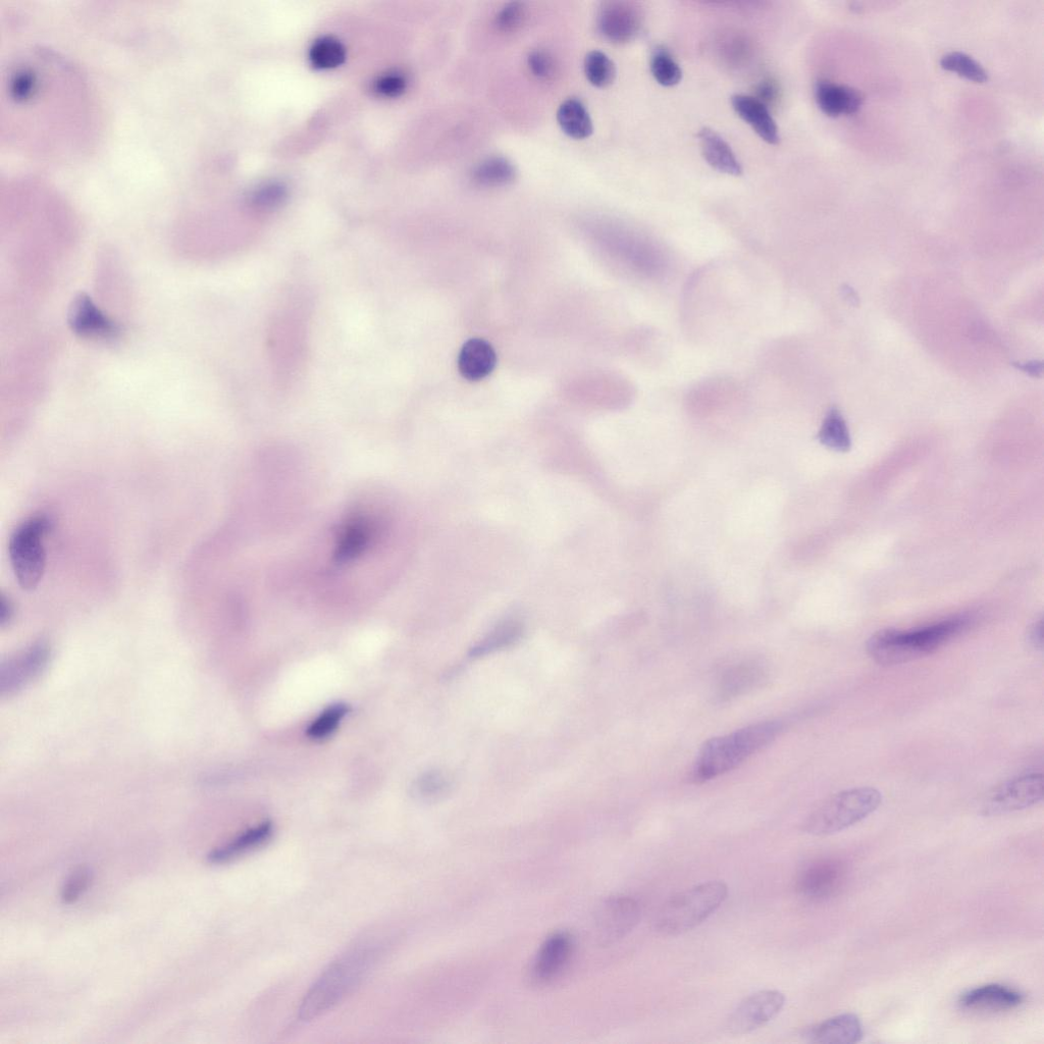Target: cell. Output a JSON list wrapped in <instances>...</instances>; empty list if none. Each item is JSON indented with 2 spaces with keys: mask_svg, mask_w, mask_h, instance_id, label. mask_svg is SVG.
<instances>
[{
  "mask_svg": "<svg viewBox=\"0 0 1044 1044\" xmlns=\"http://www.w3.org/2000/svg\"><path fill=\"white\" fill-rule=\"evenodd\" d=\"M385 948L381 936H370L334 961L305 995L300 1021L317 1019L341 1003L375 968Z\"/></svg>",
  "mask_w": 1044,
  "mask_h": 1044,
  "instance_id": "obj_1",
  "label": "cell"
},
{
  "mask_svg": "<svg viewBox=\"0 0 1044 1044\" xmlns=\"http://www.w3.org/2000/svg\"><path fill=\"white\" fill-rule=\"evenodd\" d=\"M782 729L781 722L766 721L707 741L693 764L690 780L703 783L736 769L771 744Z\"/></svg>",
  "mask_w": 1044,
  "mask_h": 1044,
  "instance_id": "obj_2",
  "label": "cell"
},
{
  "mask_svg": "<svg viewBox=\"0 0 1044 1044\" xmlns=\"http://www.w3.org/2000/svg\"><path fill=\"white\" fill-rule=\"evenodd\" d=\"M973 622L969 614L955 616L912 631L885 630L867 643L869 656L879 665L904 664L946 645Z\"/></svg>",
  "mask_w": 1044,
  "mask_h": 1044,
  "instance_id": "obj_3",
  "label": "cell"
},
{
  "mask_svg": "<svg viewBox=\"0 0 1044 1044\" xmlns=\"http://www.w3.org/2000/svg\"><path fill=\"white\" fill-rule=\"evenodd\" d=\"M727 897L728 887L723 881L695 885L665 902L655 917V930L664 936L687 933L719 910Z\"/></svg>",
  "mask_w": 1044,
  "mask_h": 1044,
  "instance_id": "obj_4",
  "label": "cell"
},
{
  "mask_svg": "<svg viewBox=\"0 0 1044 1044\" xmlns=\"http://www.w3.org/2000/svg\"><path fill=\"white\" fill-rule=\"evenodd\" d=\"M882 803L881 793L869 787L833 795L804 820L802 829L815 837L844 831L873 814Z\"/></svg>",
  "mask_w": 1044,
  "mask_h": 1044,
  "instance_id": "obj_5",
  "label": "cell"
},
{
  "mask_svg": "<svg viewBox=\"0 0 1044 1044\" xmlns=\"http://www.w3.org/2000/svg\"><path fill=\"white\" fill-rule=\"evenodd\" d=\"M51 529V521L44 515L24 522L10 540V558L19 585L26 591L36 589L46 567L43 538Z\"/></svg>",
  "mask_w": 1044,
  "mask_h": 1044,
  "instance_id": "obj_6",
  "label": "cell"
},
{
  "mask_svg": "<svg viewBox=\"0 0 1044 1044\" xmlns=\"http://www.w3.org/2000/svg\"><path fill=\"white\" fill-rule=\"evenodd\" d=\"M847 864L834 857L812 860L796 878V891L808 902L820 903L837 896L848 878Z\"/></svg>",
  "mask_w": 1044,
  "mask_h": 1044,
  "instance_id": "obj_7",
  "label": "cell"
},
{
  "mask_svg": "<svg viewBox=\"0 0 1044 1044\" xmlns=\"http://www.w3.org/2000/svg\"><path fill=\"white\" fill-rule=\"evenodd\" d=\"M1044 779L1040 773L1015 777L990 792L981 806L984 816H1000L1030 808L1042 801Z\"/></svg>",
  "mask_w": 1044,
  "mask_h": 1044,
  "instance_id": "obj_8",
  "label": "cell"
},
{
  "mask_svg": "<svg viewBox=\"0 0 1044 1044\" xmlns=\"http://www.w3.org/2000/svg\"><path fill=\"white\" fill-rule=\"evenodd\" d=\"M640 903L629 896L606 899L595 914V934L602 947H610L628 936L641 921Z\"/></svg>",
  "mask_w": 1044,
  "mask_h": 1044,
  "instance_id": "obj_9",
  "label": "cell"
},
{
  "mask_svg": "<svg viewBox=\"0 0 1044 1044\" xmlns=\"http://www.w3.org/2000/svg\"><path fill=\"white\" fill-rule=\"evenodd\" d=\"M786 1001L779 990H760L742 1001L728 1016L725 1029L733 1035L749 1034L775 1019Z\"/></svg>",
  "mask_w": 1044,
  "mask_h": 1044,
  "instance_id": "obj_10",
  "label": "cell"
},
{
  "mask_svg": "<svg viewBox=\"0 0 1044 1044\" xmlns=\"http://www.w3.org/2000/svg\"><path fill=\"white\" fill-rule=\"evenodd\" d=\"M643 13L634 3L610 2L603 5L598 15V28L613 43L634 40L643 26Z\"/></svg>",
  "mask_w": 1044,
  "mask_h": 1044,
  "instance_id": "obj_11",
  "label": "cell"
},
{
  "mask_svg": "<svg viewBox=\"0 0 1044 1044\" xmlns=\"http://www.w3.org/2000/svg\"><path fill=\"white\" fill-rule=\"evenodd\" d=\"M573 949V938L568 932L560 931L550 935L533 962V983L547 985L556 980L571 960Z\"/></svg>",
  "mask_w": 1044,
  "mask_h": 1044,
  "instance_id": "obj_12",
  "label": "cell"
},
{
  "mask_svg": "<svg viewBox=\"0 0 1044 1044\" xmlns=\"http://www.w3.org/2000/svg\"><path fill=\"white\" fill-rule=\"evenodd\" d=\"M376 522L363 513H354L341 526L334 551L338 562H350L367 552L377 535Z\"/></svg>",
  "mask_w": 1044,
  "mask_h": 1044,
  "instance_id": "obj_13",
  "label": "cell"
},
{
  "mask_svg": "<svg viewBox=\"0 0 1044 1044\" xmlns=\"http://www.w3.org/2000/svg\"><path fill=\"white\" fill-rule=\"evenodd\" d=\"M69 324L79 336L91 339H115L118 326L86 295L78 296L69 311Z\"/></svg>",
  "mask_w": 1044,
  "mask_h": 1044,
  "instance_id": "obj_14",
  "label": "cell"
},
{
  "mask_svg": "<svg viewBox=\"0 0 1044 1044\" xmlns=\"http://www.w3.org/2000/svg\"><path fill=\"white\" fill-rule=\"evenodd\" d=\"M863 1034L860 1018L846 1013L807 1028L802 1036L813 1043L854 1044L862 1040Z\"/></svg>",
  "mask_w": 1044,
  "mask_h": 1044,
  "instance_id": "obj_15",
  "label": "cell"
},
{
  "mask_svg": "<svg viewBox=\"0 0 1044 1044\" xmlns=\"http://www.w3.org/2000/svg\"><path fill=\"white\" fill-rule=\"evenodd\" d=\"M1024 996L1018 990L1001 985L987 984L967 991L960 1005L969 1011H1006L1018 1008Z\"/></svg>",
  "mask_w": 1044,
  "mask_h": 1044,
  "instance_id": "obj_16",
  "label": "cell"
},
{
  "mask_svg": "<svg viewBox=\"0 0 1044 1044\" xmlns=\"http://www.w3.org/2000/svg\"><path fill=\"white\" fill-rule=\"evenodd\" d=\"M497 355L492 345L479 338L467 341L458 357L461 376L472 382L487 378L495 369Z\"/></svg>",
  "mask_w": 1044,
  "mask_h": 1044,
  "instance_id": "obj_17",
  "label": "cell"
},
{
  "mask_svg": "<svg viewBox=\"0 0 1044 1044\" xmlns=\"http://www.w3.org/2000/svg\"><path fill=\"white\" fill-rule=\"evenodd\" d=\"M819 109L828 117L853 115L862 106V96L855 89L829 81H819L815 88Z\"/></svg>",
  "mask_w": 1044,
  "mask_h": 1044,
  "instance_id": "obj_18",
  "label": "cell"
},
{
  "mask_svg": "<svg viewBox=\"0 0 1044 1044\" xmlns=\"http://www.w3.org/2000/svg\"><path fill=\"white\" fill-rule=\"evenodd\" d=\"M737 115L768 144L775 145L780 140L779 130L768 108L754 96L738 94L732 98Z\"/></svg>",
  "mask_w": 1044,
  "mask_h": 1044,
  "instance_id": "obj_19",
  "label": "cell"
},
{
  "mask_svg": "<svg viewBox=\"0 0 1044 1044\" xmlns=\"http://www.w3.org/2000/svg\"><path fill=\"white\" fill-rule=\"evenodd\" d=\"M703 158L719 173L740 177L743 168L729 144L715 131L703 128L698 134Z\"/></svg>",
  "mask_w": 1044,
  "mask_h": 1044,
  "instance_id": "obj_20",
  "label": "cell"
},
{
  "mask_svg": "<svg viewBox=\"0 0 1044 1044\" xmlns=\"http://www.w3.org/2000/svg\"><path fill=\"white\" fill-rule=\"evenodd\" d=\"M273 835V825L265 822L248 829L229 844L215 850L208 856L213 864H225L249 854L267 844Z\"/></svg>",
  "mask_w": 1044,
  "mask_h": 1044,
  "instance_id": "obj_21",
  "label": "cell"
},
{
  "mask_svg": "<svg viewBox=\"0 0 1044 1044\" xmlns=\"http://www.w3.org/2000/svg\"><path fill=\"white\" fill-rule=\"evenodd\" d=\"M557 121L562 131L573 139L589 138L594 131L593 121L585 104L577 98H569L560 104Z\"/></svg>",
  "mask_w": 1044,
  "mask_h": 1044,
  "instance_id": "obj_22",
  "label": "cell"
},
{
  "mask_svg": "<svg viewBox=\"0 0 1044 1044\" xmlns=\"http://www.w3.org/2000/svg\"><path fill=\"white\" fill-rule=\"evenodd\" d=\"M820 442L835 451L847 452L852 447L848 425L837 408L827 413L818 436Z\"/></svg>",
  "mask_w": 1044,
  "mask_h": 1044,
  "instance_id": "obj_23",
  "label": "cell"
},
{
  "mask_svg": "<svg viewBox=\"0 0 1044 1044\" xmlns=\"http://www.w3.org/2000/svg\"><path fill=\"white\" fill-rule=\"evenodd\" d=\"M515 167L501 156L483 161L474 171L473 177L476 183L484 187H503L510 185L516 179Z\"/></svg>",
  "mask_w": 1044,
  "mask_h": 1044,
  "instance_id": "obj_24",
  "label": "cell"
},
{
  "mask_svg": "<svg viewBox=\"0 0 1044 1044\" xmlns=\"http://www.w3.org/2000/svg\"><path fill=\"white\" fill-rule=\"evenodd\" d=\"M522 635L517 621H506L471 650L472 657H481L515 644Z\"/></svg>",
  "mask_w": 1044,
  "mask_h": 1044,
  "instance_id": "obj_25",
  "label": "cell"
},
{
  "mask_svg": "<svg viewBox=\"0 0 1044 1044\" xmlns=\"http://www.w3.org/2000/svg\"><path fill=\"white\" fill-rule=\"evenodd\" d=\"M346 58L342 43L332 37L317 40L310 48L309 60L313 67L321 70L334 69L341 66Z\"/></svg>",
  "mask_w": 1044,
  "mask_h": 1044,
  "instance_id": "obj_26",
  "label": "cell"
},
{
  "mask_svg": "<svg viewBox=\"0 0 1044 1044\" xmlns=\"http://www.w3.org/2000/svg\"><path fill=\"white\" fill-rule=\"evenodd\" d=\"M650 69L656 82L664 87H673L680 84L683 79V71L676 63L670 52L662 46L657 47L652 54Z\"/></svg>",
  "mask_w": 1044,
  "mask_h": 1044,
  "instance_id": "obj_27",
  "label": "cell"
},
{
  "mask_svg": "<svg viewBox=\"0 0 1044 1044\" xmlns=\"http://www.w3.org/2000/svg\"><path fill=\"white\" fill-rule=\"evenodd\" d=\"M584 69L588 81L599 88L611 85L616 77L614 63L600 50L589 52L585 59Z\"/></svg>",
  "mask_w": 1044,
  "mask_h": 1044,
  "instance_id": "obj_28",
  "label": "cell"
},
{
  "mask_svg": "<svg viewBox=\"0 0 1044 1044\" xmlns=\"http://www.w3.org/2000/svg\"><path fill=\"white\" fill-rule=\"evenodd\" d=\"M943 69L954 72L969 81L985 83L988 80L987 72L970 56L963 52L953 51L946 55L942 61Z\"/></svg>",
  "mask_w": 1044,
  "mask_h": 1044,
  "instance_id": "obj_29",
  "label": "cell"
},
{
  "mask_svg": "<svg viewBox=\"0 0 1044 1044\" xmlns=\"http://www.w3.org/2000/svg\"><path fill=\"white\" fill-rule=\"evenodd\" d=\"M348 711L349 708L345 704H336L329 707L311 723L307 730L308 737L315 740L329 737L335 732Z\"/></svg>",
  "mask_w": 1044,
  "mask_h": 1044,
  "instance_id": "obj_30",
  "label": "cell"
},
{
  "mask_svg": "<svg viewBox=\"0 0 1044 1044\" xmlns=\"http://www.w3.org/2000/svg\"><path fill=\"white\" fill-rule=\"evenodd\" d=\"M451 788L449 778L438 771L424 775L416 785V793L426 800H436L446 796Z\"/></svg>",
  "mask_w": 1044,
  "mask_h": 1044,
  "instance_id": "obj_31",
  "label": "cell"
},
{
  "mask_svg": "<svg viewBox=\"0 0 1044 1044\" xmlns=\"http://www.w3.org/2000/svg\"><path fill=\"white\" fill-rule=\"evenodd\" d=\"M758 669L753 666L740 667L726 676L721 687V697L730 698L745 691L759 676Z\"/></svg>",
  "mask_w": 1044,
  "mask_h": 1044,
  "instance_id": "obj_32",
  "label": "cell"
},
{
  "mask_svg": "<svg viewBox=\"0 0 1044 1044\" xmlns=\"http://www.w3.org/2000/svg\"><path fill=\"white\" fill-rule=\"evenodd\" d=\"M528 9L525 4L510 3L506 5L496 17V25L499 30L511 33L522 27L527 21Z\"/></svg>",
  "mask_w": 1044,
  "mask_h": 1044,
  "instance_id": "obj_33",
  "label": "cell"
},
{
  "mask_svg": "<svg viewBox=\"0 0 1044 1044\" xmlns=\"http://www.w3.org/2000/svg\"><path fill=\"white\" fill-rule=\"evenodd\" d=\"M528 65L538 79L549 81L555 78L558 67L550 52L544 49H535L528 58Z\"/></svg>",
  "mask_w": 1044,
  "mask_h": 1044,
  "instance_id": "obj_34",
  "label": "cell"
},
{
  "mask_svg": "<svg viewBox=\"0 0 1044 1044\" xmlns=\"http://www.w3.org/2000/svg\"><path fill=\"white\" fill-rule=\"evenodd\" d=\"M92 880L91 872L86 868L76 870L67 880L62 891V901L73 904L87 891Z\"/></svg>",
  "mask_w": 1044,
  "mask_h": 1044,
  "instance_id": "obj_35",
  "label": "cell"
},
{
  "mask_svg": "<svg viewBox=\"0 0 1044 1044\" xmlns=\"http://www.w3.org/2000/svg\"><path fill=\"white\" fill-rule=\"evenodd\" d=\"M408 85L407 78L399 72L382 75L375 82V91L384 97H397L404 93Z\"/></svg>",
  "mask_w": 1044,
  "mask_h": 1044,
  "instance_id": "obj_36",
  "label": "cell"
},
{
  "mask_svg": "<svg viewBox=\"0 0 1044 1044\" xmlns=\"http://www.w3.org/2000/svg\"><path fill=\"white\" fill-rule=\"evenodd\" d=\"M284 193L278 187H269L259 192L255 197V204L260 208H272L279 204Z\"/></svg>",
  "mask_w": 1044,
  "mask_h": 1044,
  "instance_id": "obj_37",
  "label": "cell"
},
{
  "mask_svg": "<svg viewBox=\"0 0 1044 1044\" xmlns=\"http://www.w3.org/2000/svg\"><path fill=\"white\" fill-rule=\"evenodd\" d=\"M757 93L756 98L767 107L768 103H773L777 99L778 89L775 83L768 80L758 86Z\"/></svg>",
  "mask_w": 1044,
  "mask_h": 1044,
  "instance_id": "obj_38",
  "label": "cell"
},
{
  "mask_svg": "<svg viewBox=\"0 0 1044 1044\" xmlns=\"http://www.w3.org/2000/svg\"><path fill=\"white\" fill-rule=\"evenodd\" d=\"M1029 644L1037 650L1043 649V621L1040 619L1035 622L1028 633Z\"/></svg>",
  "mask_w": 1044,
  "mask_h": 1044,
  "instance_id": "obj_39",
  "label": "cell"
},
{
  "mask_svg": "<svg viewBox=\"0 0 1044 1044\" xmlns=\"http://www.w3.org/2000/svg\"><path fill=\"white\" fill-rule=\"evenodd\" d=\"M12 613V604L5 596H2V599H0V623L5 625L11 619Z\"/></svg>",
  "mask_w": 1044,
  "mask_h": 1044,
  "instance_id": "obj_40",
  "label": "cell"
}]
</instances>
